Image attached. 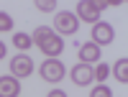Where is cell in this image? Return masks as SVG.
<instances>
[{
	"label": "cell",
	"mask_w": 128,
	"mask_h": 97,
	"mask_svg": "<svg viewBox=\"0 0 128 97\" xmlns=\"http://www.w3.org/2000/svg\"><path fill=\"white\" fill-rule=\"evenodd\" d=\"M13 44H16V49H18V51H26V49H31L34 38H31L28 33H16V36H13Z\"/></svg>",
	"instance_id": "8fae6325"
},
{
	"label": "cell",
	"mask_w": 128,
	"mask_h": 97,
	"mask_svg": "<svg viewBox=\"0 0 128 97\" xmlns=\"http://www.w3.org/2000/svg\"><path fill=\"white\" fill-rule=\"evenodd\" d=\"M46 97H67V95H64V92H62V90H51V92H49V95H46Z\"/></svg>",
	"instance_id": "2e32d148"
},
{
	"label": "cell",
	"mask_w": 128,
	"mask_h": 97,
	"mask_svg": "<svg viewBox=\"0 0 128 97\" xmlns=\"http://www.w3.org/2000/svg\"><path fill=\"white\" fill-rule=\"evenodd\" d=\"M80 56H82L84 64L98 61V59H100V46H95V44H82V46H80Z\"/></svg>",
	"instance_id": "9c48e42d"
},
{
	"label": "cell",
	"mask_w": 128,
	"mask_h": 97,
	"mask_svg": "<svg viewBox=\"0 0 128 97\" xmlns=\"http://www.w3.org/2000/svg\"><path fill=\"white\" fill-rule=\"evenodd\" d=\"M3 56H5V44L0 41V59H3Z\"/></svg>",
	"instance_id": "e0dca14e"
},
{
	"label": "cell",
	"mask_w": 128,
	"mask_h": 97,
	"mask_svg": "<svg viewBox=\"0 0 128 97\" xmlns=\"http://www.w3.org/2000/svg\"><path fill=\"white\" fill-rule=\"evenodd\" d=\"M10 72H13V77H28V74L34 72V61H31V56H23V54L13 56V61H10Z\"/></svg>",
	"instance_id": "5b68a950"
},
{
	"label": "cell",
	"mask_w": 128,
	"mask_h": 97,
	"mask_svg": "<svg viewBox=\"0 0 128 97\" xmlns=\"http://www.w3.org/2000/svg\"><path fill=\"white\" fill-rule=\"evenodd\" d=\"M20 84L16 77H0V97H18Z\"/></svg>",
	"instance_id": "ba28073f"
},
{
	"label": "cell",
	"mask_w": 128,
	"mask_h": 97,
	"mask_svg": "<svg viewBox=\"0 0 128 97\" xmlns=\"http://www.w3.org/2000/svg\"><path fill=\"white\" fill-rule=\"evenodd\" d=\"M108 74H110V67L108 64H98V69H95V79H100V84L108 79Z\"/></svg>",
	"instance_id": "7c38bea8"
},
{
	"label": "cell",
	"mask_w": 128,
	"mask_h": 97,
	"mask_svg": "<svg viewBox=\"0 0 128 97\" xmlns=\"http://www.w3.org/2000/svg\"><path fill=\"white\" fill-rule=\"evenodd\" d=\"M92 38H95V46H108L110 41H113V26L110 23H95L92 28Z\"/></svg>",
	"instance_id": "52a82bcc"
},
{
	"label": "cell",
	"mask_w": 128,
	"mask_h": 97,
	"mask_svg": "<svg viewBox=\"0 0 128 97\" xmlns=\"http://www.w3.org/2000/svg\"><path fill=\"white\" fill-rule=\"evenodd\" d=\"M41 77H44L46 82H59L64 77V64L59 59H46L44 64H41Z\"/></svg>",
	"instance_id": "277c9868"
},
{
	"label": "cell",
	"mask_w": 128,
	"mask_h": 97,
	"mask_svg": "<svg viewBox=\"0 0 128 97\" xmlns=\"http://www.w3.org/2000/svg\"><path fill=\"white\" fill-rule=\"evenodd\" d=\"M113 72H115V79H118V82H128V59L123 56V59H118V61H115V67H113Z\"/></svg>",
	"instance_id": "30bf717a"
},
{
	"label": "cell",
	"mask_w": 128,
	"mask_h": 97,
	"mask_svg": "<svg viewBox=\"0 0 128 97\" xmlns=\"http://www.w3.org/2000/svg\"><path fill=\"white\" fill-rule=\"evenodd\" d=\"M13 28V18L8 13H0V31H10Z\"/></svg>",
	"instance_id": "5bb4252c"
},
{
	"label": "cell",
	"mask_w": 128,
	"mask_h": 97,
	"mask_svg": "<svg viewBox=\"0 0 128 97\" xmlns=\"http://www.w3.org/2000/svg\"><path fill=\"white\" fill-rule=\"evenodd\" d=\"M95 79V69L90 67V64H77V67L72 69V82L80 84V87H84V84H90Z\"/></svg>",
	"instance_id": "8992f818"
},
{
	"label": "cell",
	"mask_w": 128,
	"mask_h": 97,
	"mask_svg": "<svg viewBox=\"0 0 128 97\" xmlns=\"http://www.w3.org/2000/svg\"><path fill=\"white\" fill-rule=\"evenodd\" d=\"M108 5L110 3H105V0H102V3H100V0H95V3H92V0H80V3H77V13H74V15L82 18L84 23H98L100 10L108 8Z\"/></svg>",
	"instance_id": "7a4b0ae2"
},
{
	"label": "cell",
	"mask_w": 128,
	"mask_h": 97,
	"mask_svg": "<svg viewBox=\"0 0 128 97\" xmlns=\"http://www.w3.org/2000/svg\"><path fill=\"white\" fill-rule=\"evenodd\" d=\"M34 44H36L41 51H44L49 59L59 56L62 49H64L62 36H56V33H54V28H49V26H38V28H36V33H34Z\"/></svg>",
	"instance_id": "6da1fadb"
},
{
	"label": "cell",
	"mask_w": 128,
	"mask_h": 97,
	"mask_svg": "<svg viewBox=\"0 0 128 97\" xmlns=\"http://www.w3.org/2000/svg\"><path fill=\"white\" fill-rule=\"evenodd\" d=\"M54 26H56L59 33H74L80 28V18L74 13H69V10H62V13L54 15Z\"/></svg>",
	"instance_id": "3957f363"
},
{
	"label": "cell",
	"mask_w": 128,
	"mask_h": 97,
	"mask_svg": "<svg viewBox=\"0 0 128 97\" xmlns=\"http://www.w3.org/2000/svg\"><path fill=\"white\" fill-rule=\"evenodd\" d=\"M36 8H38V10H46V13H49V10H54V8H56V3H54V0H38Z\"/></svg>",
	"instance_id": "9a60e30c"
},
{
	"label": "cell",
	"mask_w": 128,
	"mask_h": 97,
	"mask_svg": "<svg viewBox=\"0 0 128 97\" xmlns=\"http://www.w3.org/2000/svg\"><path fill=\"white\" fill-rule=\"evenodd\" d=\"M90 97H113V92H110V87H105V84H98Z\"/></svg>",
	"instance_id": "4fadbf2b"
}]
</instances>
